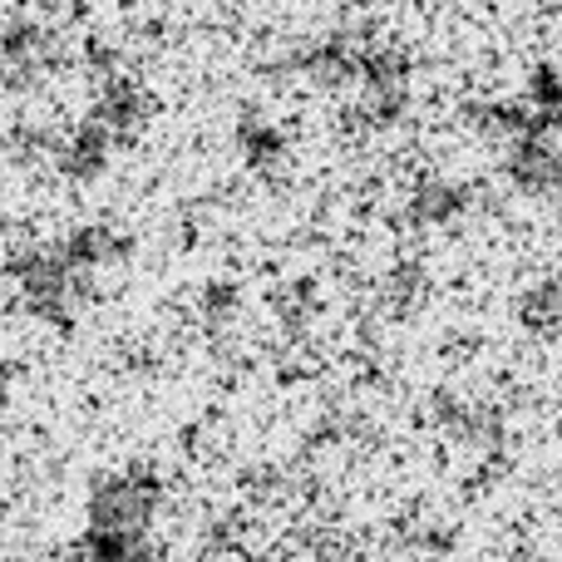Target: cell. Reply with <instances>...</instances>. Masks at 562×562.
<instances>
[]
</instances>
